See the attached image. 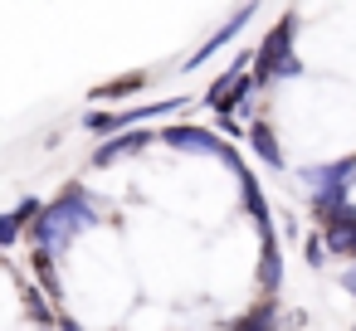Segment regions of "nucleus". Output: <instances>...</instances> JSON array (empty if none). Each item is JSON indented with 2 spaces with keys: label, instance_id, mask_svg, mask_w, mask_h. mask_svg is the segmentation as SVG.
<instances>
[{
  "label": "nucleus",
  "instance_id": "obj_1",
  "mask_svg": "<svg viewBox=\"0 0 356 331\" xmlns=\"http://www.w3.org/2000/svg\"><path fill=\"white\" fill-rule=\"evenodd\" d=\"M93 224H98V205L88 200V190H83V185H69L54 205H44V214L35 219L30 239H35V248H40V253L59 258V253H69V244H74L83 229H93Z\"/></svg>",
  "mask_w": 356,
  "mask_h": 331
},
{
  "label": "nucleus",
  "instance_id": "obj_2",
  "mask_svg": "<svg viewBox=\"0 0 356 331\" xmlns=\"http://www.w3.org/2000/svg\"><path fill=\"white\" fill-rule=\"evenodd\" d=\"M293 35H298V15L288 10V15L264 35V44H259V54H254V88H268V83H278V78H302V59L293 54Z\"/></svg>",
  "mask_w": 356,
  "mask_h": 331
},
{
  "label": "nucleus",
  "instance_id": "obj_3",
  "mask_svg": "<svg viewBox=\"0 0 356 331\" xmlns=\"http://www.w3.org/2000/svg\"><path fill=\"white\" fill-rule=\"evenodd\" d=\"M298 180L307 185V200H317V195H351V180H356V151H351V156H337V161L302 166Z\"/></svg>",
  "mask_w": 356,
  "mask_h": 331
},
{
  "label": "nucleus",
  "instance_id": "obj_4",
  "mask_svg": "<svg viewBox=\"0 0 356 331\" xmlns=\"http://www.w3.org/2000/svg\"><path fill=\"white\" fill-rule=\"evenodd\" d=\"M161 142L176 146V151H205V156H220V161H225V151H229V142H220V137L205 132V127H166Z\"/></svg>",
  "mask_w": 356,
  "mask_h": 331
},
{
  "label": "nucleus",
  "instance_id": "obj_5",
  "mask_svg": "<svg viewBox=\"0 0 356 331\" xmlns=\"http://www.w3.org/2000/svg\"><path fill=\"white\" fill-rule=\"evenodd\" d=\"M152 146V132L147 127H137V132H122V137H108L98 151H93V166L103 171V166H118L122 156H132V151H147Z\"/></svg>",
  "mask_w": 356,
  "mask_h": 331
},
{
  "label": "nucleus",
  "instance_id": "obj_6",
  "mask_svg": "<svg viewBox=\"0 0 356 331\" xmlns=\"http://www.w3.org/2000/svg\"><path fill=\"white\" fill-rule=\"evenodd\" d=\"M44 214V205L40 200H20L10 214H0V248H6V244H15L25 229H35V219Z\"/></svg>",
  "mask_w": 356,
  "mask_h": 331
},
{
  "label": "nucleus",
  "instance_id": "obj_7",
  "mask_svg": "<svg viewBox=\"0 0 356 331\" xmlns=\"http://www.w3.org/2000/svg\"><path fill=\"white\" fill-rule=\"evenodd\" d=\"M249 20H254V6H244V10H234V15H229V25H220V30H215V35H210V40L200 44V54H195V59H191L186 69H200V64H205V59H210L215 49H225V44H229V40H234V35H239V30H244Z\"/></svg>",
  "mask_w": 356,
  "mask_h": 331
},
{
  "label": "nucleus",
  "instance_id": "obj_8",
  "mask_svg": "<svg viewBox=\"0 0 356 331\" xmlns=\"http://www.w3.org/2000/svg\"><path fill=\"white\" fill-rule=\"evenodd\" d=\"M259 287H264V297H268V302H273V297H278V287H283V248H278V234H273V239H264Z\"/></svg>",
  "mask_w": 356,
  "mask_h": 331
},
{
  "label": "nucleus",
  "instance_id": "obj_9",
  "mask_svg": "<svg viewBox=\"0 0 356 331\" xmlns=\"http://www.w3.org/2000/svg\"><path fill=\"white\" fill-rule=\"evenodd\" d=\"M249 146H254V156L268 166V171H283L288 161H283V151H278V137H273V127L268 122H249Z\"/></svg>",
  "mask_w": 356,
  "mask_h": 331
},
{
  "label": "nucleus",
  "instance_id": "obj_10",
  "mask_svg": "<svg viewBox=\"0 0 356 331\" xmlns=\"http://www.w3.org/2000/svg\"><path fill=\"white\" fill-rule=\"evenodd\" d=\"M229 331H278V302H268V297H264V302H259L249 316H239Z\"/></svg>",
  "mask_w": 356,
  "mask_h": 331
},
{
  "label": "nucleus",
  "instance_id": "obj_11",
  "mask_svg": "<svg viewBox=\"0 0 356 331\" xmlns=\"http://www.w3.org/2000/svg\"><path fill=\"white\" fill-rule=\"evenodd\" d=\"M35 273H40V282H44L49 292H59V278H54V258H49V253H40V248H35Z\"/></svg>",
  "mask_w": 356,
  "mask_h": 331
},
{
  "label": "nucleus",
  "instance_id": "obj_12",
  "mask_svg": "<svg viewBox=\"0 0 356 331\" xmlns=\"http://www.w3.org/2000/svg\"><path fill=\"white\" fill-rule=\"evenodd\" d=\"M327 258H332V253H327V244H322V234H312V239H307V263H312V268H322Z\"/></svg>",
  "mask_w": 356,
  "mask_h": 331
},
{
  "label": "nucleus",
  "instance_id": "obj_13",
  "mask_svg": "<svg viewBox=\"0 0 356 331\" xmlns=\"http://www.w3.org/2000/svg\"><path fill=\"white\" fill-rule=\"evenodd\" d=\"M341 292H351V297H356V263H346V268H341Z\"/></svg>",
  "mask_w": 356,
  "mask_h": 331
},
{
  "label": "nucleus",
  "instance_id": "obj_14",
  "mask_svg": "<svg viewBox=\"0 0 356 331\" xmlns=\"http://www.w3.org/2000/svg\"><path fill=\"white\" fill-rule=\"evenodd\" d=\"M54 331H83V326H79V321H74L69 312H59V321H54Z\"/></svg>",
  "mask_w": 356,
  "mask_h": 331
},
{
  "label": "nucleus",
  "instance_id": "obj_15",
  "mask_svg": "<svg viewBox=\"0 0 356 331\" xmlns=\"http://www.w3.org/2000/svg\"><path fill=\"white\" fill-rule=\"evenodd\" d=\"M351 331H356V326H351Z\"/></svg>",
  "mask_w": 356,
  "mask_h": 331
}]
</instances>
